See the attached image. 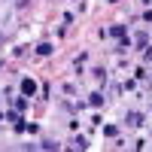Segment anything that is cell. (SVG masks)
Returning a JSON list of instances; mask_svg holds the SVG:
<instances>
[{"label":"cell","instance_id":"6da1fadb","mask_svg":"<svg viewBox=\"0 0 152 152\" xmlns=\"http://www.w3.org/2000/svg\"><path fill=\"white\" fill-rule=\"evenodd\" d=\"M21 91H24V94L31 97V94L37 91V82H34V79H21Z\"/></svg>","mask_w":152,"mask_h":152},{"label":"cell","instance_id":"7a4b0ae2","mask_svg":"<svg viewBox=\"0 0 152 152\" xmlns=\"http://www.w3.org/2000/svg\"><path fill=\"white\" fill-rule=\"evenodd\" d=\"M52 43H40V46H37V52H40V55H52Z\"/></svg>","mask_w":152,"mask_h":152},{"label":"cell","instance_id":"3957f363","mask_svg":"<svg viewBox=\"0 0 152 152\" xmlns=\"http://www.w3.org/2000/svg\"><path fill=\"white\" fill-rule=\"evenodd\" d=\"M88 104H91V107H100V104H104V94H100V91H94L91 97H88Z\"/></svg>","mask_w":152,"mask_h":152},{"label":"cell","instance_id":"277c9868","mask_svg":"<svg viewBox=\"0 0 152 152\" xmlns=\"http://www.w3.org/2000/svg\"><path fill=\"white\" fill-rule=\"evenodd\" d=\"M128 125H134V128H137V125H143V116H140V113H131V116H128Z\"/></svg>","mask_w":152,"mask_h":152},{"label":"cell","instance_id":"5b68a950","mask_svg":"<svg viewBox=\"0 0 152 152\" xmlns=\"http://www.w3.org/2000/svg\"><path fill=\"white\" fill-rule=\"evenodd\" d=\"M73 146H76V149H85V146H88V140H85V137H76Z\"/></svg>","mask_w":152,"mask_h":152},{"label":"cell","instance_id":"8992f818","mask_svg":"<svg viewBox=\"0 0 152 152\" xmlns=\"http://www.w3.org/2000/svg\"><path fill=\"white\" fill-rule=\"evenodd\" d=\"M110 34H113V37H125V24H116V28H113Z\"/></svg>","mask_w":152,"mask_h":152},{"label":"cell","instance_id":"52a82bcc","mask_svg":"<svg viewBox=\"0 0 152 152\" xmlns=\"http://www.w3.org/2000/svg\"><path fill=\"white\" fill-rule=\"evenodd\" d=\"M40 146H43V149H58V146H61V143H55V140H43V143H40Z\"/></svg>","mask_w":152,"mask_h":152}]
</instances>
